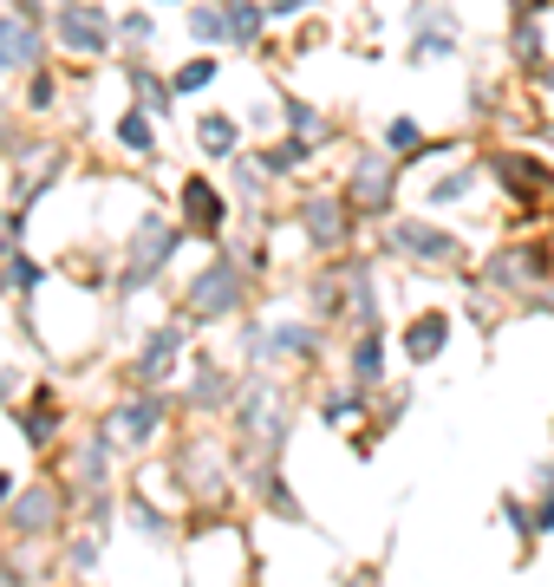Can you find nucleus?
Returning a JSON list of instances; mask_svg holds the SVG:
<instances>
[{
	"instance_id": "f257e3e1",
	"label": "nucleus",
	"mask_w": 554,
	"mask_h": 587,
	"mask_svg": "<svg viewBox=\"0 0 554 587\" xmlns=\"http://www.w3.org/2000/svg\"><path fill=\"white\" fill-rule=\"evenodd\" d=\"M150 431H157V405H124V412L111 418V438H118V444H144Z\"/></svg>"
},
{
	"instance_id": "f03ea898",
	"label": "nucleus",
	"mask_w": 554,
	"mask_h": 587,
	"mask_svg": "<svg viewBox=\"0 0 554 587\" xmlns=\"http://www.w3.org/2000/svg\"><path fill=\"white\" fill-rule=\"evenodd\" d=\"M398 248H411V255H457V242L451 235H431L424 222H405L398 229Z\"/></svg>"
},
{
	"instance_id": "7ed1b4c3",
	"label": "nucleus",
	"mask_w": 554,
	"mask_h": 587,
	"mask_svg": "<svg viewBox=\"0 0 554 587\" xmlns=\"http://www.w3.org/2000/svg\"><path fill=\"white\" fill-rule=\"evenodd\" d=\"M183 209H189V222H202V229H216V216H222V203H216L209 183H189V189H183Z\"/></svg>"
},
{
	"instance_id": "20e7f679",
	"label": "nucleus",
	"mask_w": 554,
	"mask_h": 587,
	"mask_svg": "<svg viewBox=\"0 0 554 587\" xmlns=\"http://www.w3.org/2000/svg\"><path fill=\"white\" fill-rule=\"evenodd\" d=\"M229 301H235V274H229V268H216V274H209V288L196 294V314H222Z\"/></svg>"
},
{
	"instance_id": "39448f33",
	"label": "nucleus",
	"mask_w": 554,
	"mask_h": 587,
	"mask_svg": "<svg viewBox=\"0 0 554 587\" xmlns=\"http://www.w3.org/2000/svg\"><path fill=\"white\" fill-rule=\"evenodd\" d=\"M26 52H33V33L20 20H0V65H20Z\"/></svg>"
},
{
	"instance_id": "423d86ee",
	"label": "nucleus",
	"mask_w": 554,
	"mask_h": 587,
	"mask_svg": "<svg viewBox=\"0 0 554 587\" xmlns=\"http://www.w3.org/2000/svg\"><path fill=\"white\" fill-rule=\"evenodd\" d=\"M72 46H98L104 33H98V13H65V26H59Z\"/></svg>"
},
{
	"instance_id": "0eeeda50",
	"label": "nucleus",
	"mask_w": 554,
	"mask_h": 587,
	"mask_svg": "<svg viewBox=\"0 0 554 587\" xmlns=\"http://www.w3.org/2000/svg\"><path fill=\"white\" fill-rule=\"evenodd\" d=\"M438 346H444V320H418V327H411V353H418V359H431Z\"/></svg>"
},
{
	"instance_id": "6e6552de",
	"label": "nucleus",
	"mask_w": 554,
	"mask_h": 587,
	"mask_svg": "<svg viewBox=\"0 0 554 587\" xmlns=\"http://www.w3.org/2000/svg\"><path fill=\"white\" fill-rule=\"evenodd\" d=\"M163 248H170V229H157V222H150V235H137V268L163 261Z\"/></svg>"
},
{
	"instance_id": "1a4fd4ad",
	"label": "nucleus",
	"mask_w": 554,
	"mask_h": 587,
	"mask_svg": "<svg viewBox=\"0 0 554 587\" xmlns=\"http://www.w3.org/2000/svg\"><path fill=\"white\" fill-rule=\"evenodd\" d=\"M209 78H216V65H209V59H196V65H183V72H176V85H183V91H196V85H209Z\"/></svg>"
},
{
	"instance_id": "9d476101",
	"label": "nucleus",
	"mask_w": 554,
	"mask_h": 587,
	"mask_svg": "<svg viewBox=\"0 0 554 587\" xmlns=\"http://www.w3.org/2000/svg\"><path fill=\"white\" fill-rule=\"evenodd\" d=\"M46 516H52V497H26V503H20V523H26V529H39Z\"/></svg>"
},
{
	"instance_id": "9b49d317",
	"label": "nucleus",
	"mask_w": 554,
	"mask_h": 587,
	"mask_svg": "<svg viewBox=\"0 0 554 587\" xmlns=\"http://www.w3.org/2000/svg\"><path fill=\"white\" fill-rule=\"evenodd\" d=\"M202 144H209V150H229V118H209V124H202Z\"/></svg>"
},
{
	"instance_id": "f8f14e48",
	"label": "nucleus",
	"mask_w": 554,
	"mask_h": 587,
	"mask_svg": "<svg viewBox=\"0 0 554 587\" xmlns=\"http://www.w3.org/2000/svg\"><path fill=\"white\" fill-rule=\"evenodd\" d=\"M255 26H261V13L255 7H235V39H255Z\"/></svg>"
},
{
	"instance_id": "ddd939ff",
	"label": "nucleus",
	"mask_w": 554,
	"mask_h": 587,
	"mask_svg": "<svg viewBox=\"0 0 554 587\" xmlns=\"http://www.w3.org/2000/svg\"><path fill=\"white\" fill-rule=\"evenodd\" d=\"M392 144H398V150H418V124H411V118H398V124H392Z\"/></svg>"
},
{
	"instance_id": "4468645a",
	"label": "nucleus",
	"mask_w": 554,
	"mask_h": 587,
	"mask_svg": "<svg viewBox=\"0 0 554 587\" xmlns=\"http://www.w3.org/2000/svg\"><path fill=\"white\" fill-rule=\"evenodd\" d=\"M359 379H379V340L359 346Z\"/></svg>"
},
{
	"instance_id": "2eb2a0df",
	"label": "nucleus",
	"mask_w": 554,
	"mask_h": 587,
	"mask_svg": "<svg viewBox=\"0 0 554 587\" xmlns=\"http://www.w3.org/2000/svg\"><path fill=\"white\" fill-rule=\"evenodd\" d=\"M124 144H150V124L144 118H124Z\"/></svg>"
},
{
	"instance_id": "dca6fc26",
	"label": "nucleus",
	"mask_w": 554,
	"mask_h": 587,
	"mask_svg": "<svg viewBox=\"0 0 554 587\" xmlns=\"http://www.w3.org/2000/svg\"><path fill=\"white\" fill-rule=\"evenodd\" d=\"M0 587H13V575H7V562H0Z\"/></svg>"
},
{
	"instance_id": "f3484780",
	"label": "nucleus",
	"mask_w": 554,
	"mask_h": 587,
	"mask_svg": "<svg viewBox=\"0 0 554 587\" xmlns=\"http://www.w3.org/2000/svg\"><path fill=\"white\" fill-rule=\"evenodd\" d=\"M0 503H7V470H0Z\"/></svg>"
}]
</instances>
